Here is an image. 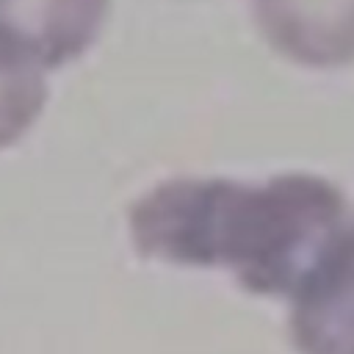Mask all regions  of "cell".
I'll return each mask as SVG.
<instances>
[{"mask_svg":"<svg viewBox=\"0 0 354 354\" xmlns=\"http://www.w3.org/2000/svg\"><path fill=\"white\" fill-rule=\"evenodd\" d=\"M343 191L304 171L266 183L171 177L130 207L138 254L194 268H227L257 296H293L332 238L346 227Z\"/></svg>","mask_w":354,"mask_h":354,"instance_id":"1","label":"cell"},{"mask_svg":"<svg viewBox=\"0 0 354 354\" xmlns=\"http://www.w3.org/2000/svg\"><path fill=\"white\" fill-rule=\"evenodd\" d=\"M288 324L299 354H354V218L293 290Z\"/></svg>","mask_w":354,"mask_h":354,"instance_id":"2","label":"cell"},{"mask_svg":"<svg viewBox=\"0 0 354 354\" xmlns=\"http://www.w3.org/2000/svg\"><path fill=\"white\" fill-rule=\"evenodd\" d=\"M266 41L293 64H354V0H252Z\"/></svg>","mask_w":354,"mask_h":354,"instance_id":"3","label":"cell"},{"mask_svg":"<svg viewBox=\"0 0 354 354\" xmlns=\"http://www.w3.org/2000/svg\"><path fill=\"white\" fill-rule=\"evenodd\" d=\"M108 8L111 0H0V33L55 69L94 44Z\"/></svg>","mask_w":354,"mask_h":354,"instance_id":"4","label":"cell"},{"mask_svg":"<svg viewBox=\"0 0 354 354\" xmlns=\"http://www.w3.org/2000/svg\"><path fill=\"white\" fill-rule=\"evenodd\" d=\"M44 102V66L0 33V149L17 144L36 124Z\"/></svg>","mask_w":354,"mask_h":354,"instance_id":"5","label":"cell"}]
</instances>
